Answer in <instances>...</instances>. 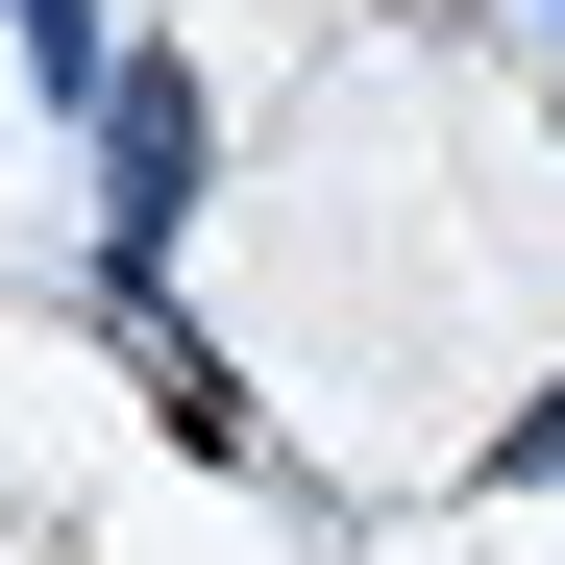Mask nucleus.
<instances>
[{
  "mask_svg": "<svg viewBox=\"0 0 565 565\" xmlns=\"http://www.w3.org/2000/svg\"><path fill=\"white\" fill-rule=\"evenodd\" d=\"M99 172H124V246H172V198H198V74H124V99H99Z\"/></svg>",
  "mask_w": 565,
  "mask_h": 565,
  "instance_id": "nucleus-1",
  "label": "nucleus"
}]
</instances>
